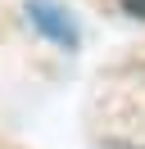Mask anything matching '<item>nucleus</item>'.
<instances>
[{
	"label": "nucleus",
	"mask_w": 145,
	"mask_h": 149,
	"mask_svg": "<svg viewBox=\"0 0 145 149\" xmlns=\"http://www.w3.org/2000/svg\"><path fill=\"white\" fill-rule=\"evenodd\" d=\"M27 14H32V23H36L41 32H50L59 45H72V41H77V27H72L59 9H54L50 0H32V5H27Z\"/></svg>",
	"instance_id": "obj_1"
},
{
	"label": "nucleus",
	"mask_w": 145,
	"mask_h": 149,
	"mask_svg": "<svg viewBox=\"0 0 145 149\" xmlns=\"http://www.w3.org/2000/svg\"><path fill=\"white\" fill-rule=\"evenodd\" d=\"M118 5H122L132 18H145V0H118Z\"/></svg>",
	"instance_id": "obj_2"
}]
</instances>
